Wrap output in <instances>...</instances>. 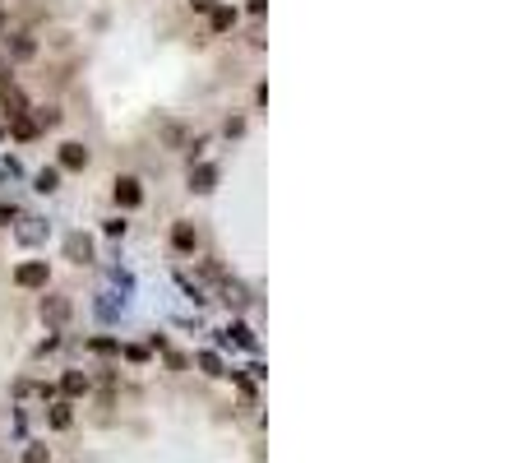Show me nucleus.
Listing matches in <instances>:
<instances>
[{
	"label": "nucleus",
	"instance_id": "nucleus-19",
	"mask_svg": "<svg viewBox=\"0 0 527 463\" xmlns=\"http://www.w3.org/2000/svg\"><path fill=\"white\" fill-rule=\"evenodd\" d=\"M199 366H204V371H209V375H222V362H218V357H213V353H204V357H199Z\"/></svg>",
	"mask_w": 527,
	"mask_h": 463
},
{
	"label": "nucleus",
	"instance_id": "nucleus-3",
	"mask_svg": "<svg viewBox=\"0 0 527 463\" xmlns=\"http://www.w3.org/2000/svg\"><path fill=\"white\" fill-rule=\"evenodd\" d=\"M139 199H143V190H139V181H134V177L116 181V204H121V209H139Z\"/></svg>",
	"mask_w": 527,
	"mask_h": 463
},
{
	"label": "nucleus",
	"instance_id": "nucleus-21",
	"mask_svg": "<svg viewBox=\"0 0 527 463\" xmlns=\"http://www.w3.org/2000/svg\"><path fill=\"white\" fill-rule=\"evenodd\" d=\"M107 236H125V218H111L107 222Z\"/></svg>",
	"mask_w": 527,
	"mask_h": 463
},
{
	"label": "nucleus",
	"instance_id": "nucleus-6",
	"mask_svg": "<svg viewBox=\"0 0 527 463\" xmlns=\"http://www.w3.org/2000/svg\"><path fill=\"white\" fill-rule=\"evenodd\" d=\"M65 255H70V260H74V265H88V260H93V241H88V236H79V231H74V236H70V241H65Z\"/></svg>",
	"mask_w": 527,
	"mask_h": 463
},
{
	"label": "nucleus",
	"instance_id": "nucleus-20",
	"mask_svg": "<svg viewBox=\"0 0 527 463\" xmlns=\"http://www.w3.org/2000/svg\"><path fill=\"white\" fill-rule=\"evenodd\" d=\"M121 353L130 357V362H143V357H148V348H134V343H130V348H121Z\"/></svg>",
	"mask_w": 527,
	"mask_h": 463
},
{
	"label": "nucleus",
	"instance_id": "nucleus-7",
	"mask_svg": "<svg viewBox=\"0 0 527 463\" xmlns=\"http://www.w3.org/2000/svg\"><path fill=\"white\" fill-rule=\"evenodd\" d=\"M213 181H218V167H195V172H190V190H199V195H209L213 190Z\"/></svg>",
	"mask_w": 527,
	"mask_h": 463
},
{
	"label": "nucleus",
	"instance_id": "nucleus-5",
	"mask_svg": "<svg viewBox=\"0 0 527 463\" xmlns=\"http://www.w3.org/2000/svg\"><path fill=\"white\" fill-rule=\"evenodd\" d=\"M0 102H5V111H10V121L14 116H28V102H23V93L14 89V84H0Z\"/></svg>",
	"mask_w": 527,
	"mask_h": 463
},
{
	"label": "nucleus",
	"instance_id": "nucleus-15",
	"mask_svg": "<svg viewBox=\"0 0 527 463\" xmlns=\"http://www.w3.org/2000/svg\"><path fill=\"white\" fill-rule=\"evenodd\" d=\"M222 297H227V306H236V310H241L245 301H250V297H245V287H236V283H227V287H222Z\"/></svg>",
	"mask_w": 527,
	"mask_h": 463
},
{
	"label": "nucleus",
	"instance_id": "nucleus-8",
	"mask_svg": "<svg viewBox=\"0 0 527 463\" xmlns=\"http://www.w3.org/2000/svg\"><path fill=\"white\" fill-rule=\"evenodd\" d=\"M171 246H176V250H195V246H199L195 227H190V222H176V227H171Z\"/></svg>",
	"mask_w": 527,
	"mask_h": 463
},
{
	"label": "nucleus",
	"instance_id": "nucleus-9",
	"mask_svg": "<svg viewBox=\"0 0 527 463\" xmlns=\"http://www.w3.org/2000/svg\"><path fill=\"white\" fill-rule=\"evenodd\" d=\"M33 51H37V42L28 33H14L10 37V56H14V61H33Z\"/></svg>",
	"mask_w": 527,
	"mask_h": 463
},
{
	"label": "nucleus",
	"instance_id": "nucleus-10",
	"mask_svg": "<svg viewBox=\"0 0 527 463\" xmlns=\"http://www.w3.org/2000/svg\"><path fill=\"white\" fill-rule=\"evenodd\" d=\"M60 389H65L70 398L88 394V375H84V371H65V375H60Z\"/></svg>",
	"mask_w": 527,
	"mask_h": 463
},
{
	"label": "nucleus",
	"instance_id": "nucleus-22",
	"mask_svg": "<svg viewBox=\"0 0 527 463\" xmlns=\"http://www.w3.org/2000/svg\"><path fill=\"white\" fill-rule=\"evenodd\" d=\"M5 222H14V209H10V204H0V227H5Z\"/></svg>",
	"mask_w": 527,
	"mask_h": 463
},
{
	"label": "nucleus",
	"instance_id": "nucleus-2",
	"mask_svg": "<svg viewBox=\"0 0 527 463\" xmlns=\"http://www.w3.org/2000/svg\"><path fill=\"white\" fill-rule=\"evenodd\" d=\"M14 283L19 287H46V260H28V265L14 269Z\"/></svg>",
	"mask_w": 527,
	"mask_h": 463
},
{
	"label": "nucleus",
	"instance_id": "nucleus-4",
	"mask_svg": "<svg viewBox=\"0 0 527 463\" xmlns=\"http://www.w3.org/2000/svg\"><path fill=\"white\" fill-rule=\"evenodd\" d=\"M60 167L84 172V167H88V148H84V144H60Z\"/></svg>",
	"mask_w": 527,
	"mask_h": 463
},
{
	"label": "nucleus",
	"instance_id": "nucleus-17",
	"mask_svg": "<svg viewBox=\"0 0 527 463\" xmlns=\"http://www.w3.org/2000/svg\"><path fill=\"white\" fill-rule=\"evenodd\" d=\"M88 348H93V353H102V357L121 353V343H116V338H93V343H88Z\"/></svg>",
	"mask_w": 527,
	"mask_h": 463
},
{
	"label": "nucleus",
	"instance_id": "nucleus-14",
	"mask_svg": "<svg viewBox=\"0 0 527 463\" xmlns=\"http://www.w3.org/2000/svg\"><path fill=\"white\" fill-rule=\"evenodd\" d=\"M70 421H74V412H70V403H56V408H51V426H56V431H65Z\"/></svg>",
	"mask_w": 527,
	"mask_h": 463
},
{
	"label": "nucleus",
	"instance_id": "nucleus-1",
	"mask_svg": "<svg viewBox=\"0 0 527 463\" xmlns=\"http://www.w3.org/2000/svg\"><path fill=\"white\" fill-rule=\"evenodd\" d=\"M70 315H74V301H70V297H60V292L42 297V324L60 329V324H70Z\"/></svg>",
	"mask_w": 527,
	"mask_h": 463
},
{
	"label": "nucleus",
	"instance_id": "nucleus-23",
	"mask_svg": "<svg viewBox=\"0 0 527 463\" xmlns=\"http://www.w3.org/2000/svg\"><path fill=\"white\" fill-rule=\"evenodd\" d=\"M190 5H195V10H213V0H190Z\"/></svg>",
	"mask_w": 527,
	"mask_h": 463
},
{
	"label": "nucleus",
	"instance_id": "nucleus-12",
	"mask_svg": "<svg viewBox=\"0 0 527 463\" xmlns=\"http://www.w3.org/2000/svg\"><path fill=\"white\" fill-rule=\"evenodd\" d=\"M56 186H60V172H56V167H42V172H37V190H42V195H51Z\"/></svg>",
	"mask_w": 527,
	"mask_h": 463
},
{
	"label": "nucleus",
	"instance_id": "nucleus-16",
	"mask_svg": "<svg viewBox=\"0 0 527 463\" xmlns=\"http://www.w3.org/2000/svg\"><path fill=\"white\" fill-rule=\"evenodd\" d=\"M23 463H51V454H46V445H28V450H23Z\"/></svg>",
	"mask_w": 527,
	"mask_h": 463
},
{
	"label": "nucleus",
	"instance_id": "nucleus-13",
	"mask_svg": "<svg viewBox=\"0 0 527 463\" xmlns=\"http://www.w3.org/2000/svg\"><path fill=\"white\" fill-rule=\"evenodd\" d=\"M231 23H236V10H227V5H222V10H213V33H227Z\"/></svg>",
	"mask_w": 527,
	"mask_h": 463
},
{
	"label": "nucleus",
	"instance_id": "nucleus-18",
	"mask_svg": "<svg viewBox=\"0 0 527 463\" xmlns=\"http://www.w3.org/2000/svg\"><path fill=\"white\" fill-rule=\"evenodd\" d=\"M19 241H42V227H37V222L28 218V222L19 227Z\"/></svg>",
	"mask_w": 527,
	"mask_h": 463
},
{
	"label": "nucleus",
	"instance_id": "nucleus-11",
	"mask_svg": "<svg viewBox=\"0 0 527 463\" xmlns=\"http://www.w3.org/2000/svg\"><path fill=\"white\" fill-rule=\"evenodd\" d=\"M10 130H14V139H33V134H37V121H33V116H14Z\"/></svg>",
	"mask_w": 527,
	"mask_h": 463
}]
</instances>
